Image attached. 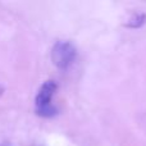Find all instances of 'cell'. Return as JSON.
I'll return each mask as SVG.
<instances>
[{"instance_id":"cell-1","label":"cell","mask_w":146,"mask_h":146,"mask_svg":"<svg viewBox=\"0 0 146 146\" xmlns=\"http://www.w3.org/2000/svg\"><path fill=\"white\" fill-rule=\"evenodd\" d=\"M77 51L69 41H56L51 49V60L59 69H67L74 62Z\"/></svg>"},{"instance_id":"cell-2","label":"cell","mask_w":146,"mask_h":146,"mask_svg":"<svg viewBox=\"0 0 146 146\" xmlns=\"http://www.w3.org/2000/svg\"><path fill=\"white\" fill-rule=\"evenodd\" d=\"M56 91V83L54 81H46L41 88L38 90V94L36 96V105L37 109L48 108L51 105V99L54 96V92Z\"/></svg>"},{"instance_id":"cell-3","label":"cell","mask_w":146,"mask_h":146,"mask_svg":"<svg viewBox=\"0 0 146 146\" xmlns=\"http://www.w3.org/2000/svg\"><path fill=\"white\" fill-rule=\"evenodd\" d=\"M145 21H146V15L144 13H132V14H129L127 17L126 22H123V25L131 28H137L144 25Z\"/></svg>"},{"instance_id":"cell-4","label":"cell","mask_w":146,"mask_h":146,"mask_svg":"<svg viewBox=\"0 0 146 146\" xmlns=\"http://www.w3.org/2000/svg\"><path fill=\"white\" fill-rule=\"evenodd\" d=\"M0 94H1V87H0Z\"/></svg>"}]
</instances>
